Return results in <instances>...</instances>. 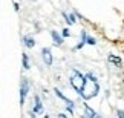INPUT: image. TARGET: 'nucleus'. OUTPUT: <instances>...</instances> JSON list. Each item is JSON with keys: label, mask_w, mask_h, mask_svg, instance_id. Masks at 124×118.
Returning <instances> with one entry per match:
<instances>
[{"label": "nucleus", "mask_w": 124, "mask_h": 118, "mask_svg": "<svg viewBox=\"0 0 124 118\" xmlns=\"http://www.w3.org/2000/svg\"><path fill=\"white\" fill-rule=\"evenodd\" d=\"M98 83L97 80H95V77L92 74H87L86 75V81H84V86L81 89V92H80V95H81L84 100H89V98L95 97L98 94Z\"/></svg>", "instance_id": "1"}, {"label": "nucleus", "mask_w": 124, "mask_h": 118, "mask_svg": "<svg viewBox=\"0 0 124 118\" xmlns=\"http://www.w3.org/2000/svg\"><path fill=\"white\" fill-rule=\"evenodd\" d=\"M87 43L89 45H95V40L93 39H87Z\"/></svg>", "instance_id": "13"}, {"label": "nucleus", "mask_w": 124, "mask_h": 118, "mask_svg": "<svg viewBox=\"0 0 124 118\" xmlns=\"http://www.w3.org/2000/svg\"><path fill=\"white\" fill-rule=\"evenodd\" d=\"M86 115H87V117H97V114H95L89 106H86Z\"/></svg>", "instance_id": "9"}, {"label": "nucleus", "mask_w": 124, "mask_h": 118, "mask_svg": "<svg viewBox=\"0 0 124 118\" xmlns=\"http://www.w3.org/2000/svg\"><path fill=\"white\" fill-rule=\"evenodd\" d=\"M51 35H52V39H54V41H55L57 45H61V43H63V40H61V37H60L58 34H57L55 31H52V32H51Z\"/></svg>", "instance_id": "5"}, {"label": "nucleus", "mask_w": 124, "mask_h": 118, "mask_svg": "<svg viewBox=\"0 0 124 118\" xmlns=\"http://www.w3.org/2000/svg\"><path fill=\"white\" fill-rule=\"evenodd\" d=\"M25 43H26L28 48H32V46L35 45V41H34V39H32L31 35H26V37H25Z\"/></svg>", "instance_id": "6"}, {"label": "nucleus", "mask_w": 124, "mask_h": 118, "mask_svg": "<svg viewBox=\"0 0 124 118\" xmlns=\"http://www.w3.org/2000/svg\"><path fill=\"white\" fill-rule=\"evenodd\" d=\"M109 60H110L112 63H115V64H120V63H121L120 57H116V55H110V57H109Z\"/></svg>", "instance_id": "7"}, {"label": "nucleus", "mask_w": 124, "mask_h": 118, "mask_svg": "<svg viewBox=\"0 0 124 118\" xmlns=\"http://www.w3.org/2000/svg\"><path fill=\"white\" fill-rule=\"evenodd\" d=\"M23 64H25L26 69H29V64H28V55H23Z\"/></svg>", "instance_id": "11"}, {"label": "nucleus", "mask_w": 124, "mask_h": 118, "mask_svg": "<svg viewBox=\"0 0 124 118\" xmlns=\"http://www.w3.org/2000/svg\"><path fill=\"white\" fill-rule=\"evenodd\" d=\"M26 92H28V81H23V83H22V89H20V101H22V103L25 101Z\"/></svg>", "instance_id": "4"}, {"label": "nucleus", "mask_w": 124, "mask_h": 118, "mask_svg": "<svg viewBox=\"0 0 124 118\" xmlns=\"http://www.w3.org/2000/svg\"><path fill=\"white\" fill-rule=\"evenodd\" d=\"M64 17L68 18L66 22H68V23H70V25H74V23H75V17L72 16V14H70V16H68V14H64Z\"/></svg>", "instance_id": "10"}, {"label": "nucleus", "mask_w": 124, "mask_h": 118, "mask_svg": "<svg viewBox=\"0 0 124 118\" xmlns=\"http://www.w3.org/2000/svg\"><path fill=\"white\" fill-rule=\"evenodd\" d=\"M84 81H86L84 75H81V72H78L77 69H74L72 74H70V84H72V87L77 92H81V89L84 86Z\"/></svg>", "instance_id": "2"}, {"label": "nucleus", "mask_w": 124, "mask_h": 118, "mask_svg": "<svg viewBox=\"0 0 124 118\" xmlns=\"http://www.w3.org/2000/svg\"><path fill=\"white\" fill-rule=\"evenodd\" d=\"M69 35V29H64L63 31V37H68Z\"/></svg>", "instance_id": "12"}, {"label": "nucleus", "mask_w": 124, "mask_h": 118, "mask_svg": "<svg viewBox=\"0 0 124 118\" xmlns=\"http://www.w3.org/2000/svg\"><path fill=\"white\" fill-rule=\"evenodd\" d=\"M43 60H45L46 64H52V54H51V51L47 48L43 49Z\"/></svg>", "instance_id": "3"}, {"label": "nucleus", "mask_w": 124, "mask_h": 118, "mask_svg": "<svg viewBox=\"0 0 124 118\" xmlns=\"http://www.w3.org/2000/svg\"><path fill=\"white\" fill-rule=\"evenodd\" d=\"M35 112H41V101H40V98H35Z\"/></svg>", "instance_id": "8"}]
</instances>
